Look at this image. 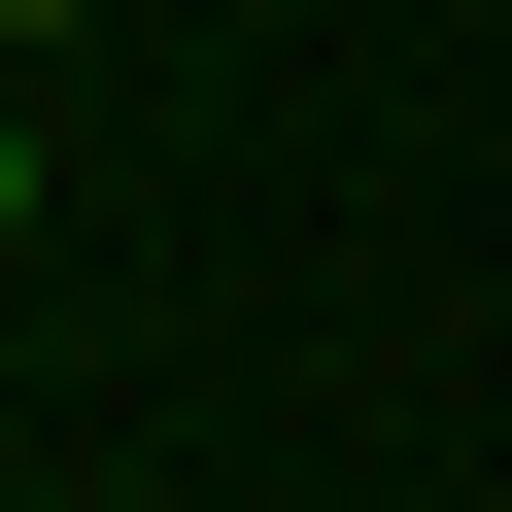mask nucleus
<instances>
[{
    "mask_svg": "<svg viewBox=\"0 0 512 512\" xmlns=\"http://www.w3.org/2000/svg\"><path fill=\"white\" fill-rule=\"evenodd\" d=\"M0 239H35V103H0Z\"/></svg>",
    "mask_w": 512,
    "mask_h": 512,
    "instance_id": "nucleus-1",
    "label": "nucleus"
},
{
    "mask_svg": "<svg viewBox=\"0 0 512 512\" xmlns=\"http://www.w3.org/2000/svg\"><path fill=\"white\" fill-rule=\"evenodd\" d=\"M0 35H103V0H0Z\"/></svg>",
    "mask_w": 512,
    "mask_h": 512,
    "instance_id": "nucleus-2",
    "label": "nucleus"
}]
</instances>
